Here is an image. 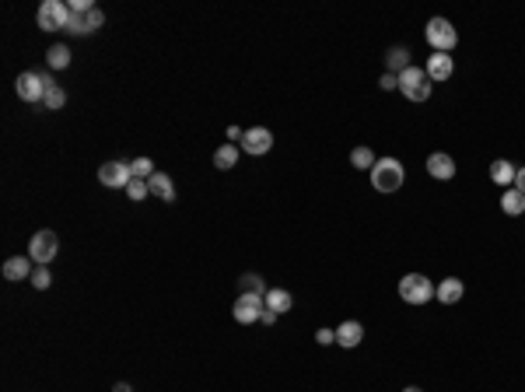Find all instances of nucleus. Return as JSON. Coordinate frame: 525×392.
I'll return each instance as SVG.
<instances>
[{
	"label": "nucleus",
	"mask_w": 525,
	"mask_h": 392,
	"mask_svg": "<svg viewBox=\"0 0 525 392\" xmlns=\"http://www.w3.org/2000/svg\"><path fill=\"white\" fill-rule=\"evenodd\" d=\"M49 284H53V273H49V266H39L32 273V287L35 291H49Z\"/></svg>",
	"instance_id": "27"
},
{
	"label": "nucleus",
	"mask_w": 525,
	"mask_h": 392,
	"mask_svg": "<svg viewBox=\"0 0 525 392\" xmlns=\"http://www.w3.org/2000/svg\"><path fill=\"white\" fill-rule=\"evenodd\" d=\"M126 196H130V200H147V196H151V189H147V179H130Z\"/></svg>",
	"instance_id": "28"
},
{
	"label": "nucleus",
	"mask_w": 525,
	"mask_h": 392,
	"mask_svg": "<svg viewBox=\"0 0 525 392\" xmlns=\"http://www.w3.org/2000/svg\"><path fill=\"white\" fill-rule=\"evenodd\" d=\"M361 340H364V326H361L357 319H347L344 326H336V343H340V347L354 350Z\"/></svg>",
	"instance_id": "14"
},
{
	"label": "nucleus",
	"mask_w": 525,
	"mask_h": 392,
	"mask_svg": "<svg viewBox=\"0 0 525 392\" xmlns=\"http://www.w3.org/2000/svg\"><path fill=\"white\" fill-rule=\"evenodd\" d=\"M379 88H382V91H396V88H399V74H389V70H386L382 81H379Z\"/></svg>",
	"instance_id": "31"
},
{
	"label": "nucleus",
	"mask_w": 525,
	"mask_h": 392,
	"mask_svg": "<svg viewBox=\"0 0 525 392\" xmlns=\"http://www.w3.org/2000/svg\"><path fill=\"white\" fill-rule=\"evenodd\" d=\"M375 162H379V158L371 154V147H354V151H350V165H354L357 172H371Z\"/></svg>",
	"instance_id": "23"
},
{
	"label": "nucleus",
	"mask_w": 525,
	"mask_h": 392,
	"mask_svg": "<svg viewBox=\"0 0 525 392\" xmlns=\"http://www.w3.org/2000/svg\"><path fill=\"white\" fill-rule=\"evenodd\" d=\"M259 323H262V326H273V323H277V312H273V308H262Z\"/></svg>",
	"instance_id": "33"
},
{
	"label": "nucleus",
	"mask_w": 525,
	"mask_h": 392,
	"mask_svg": "<svg viewBox=\"0 0 525 392\" xmlns=\"http://www.w3.org/2000/svg\"><path fill=\"white\" fill-rule=\"evenodd\" d=\"M88 11H91V8H88ZM88 11H85V14H88ZM85 14H81V11H74L63 32H70V35H91V32H88V18H85Z\"/></svg>",
	"instance_id": "25"
},
{
	"label": "nucleus",
	"mask_w": 525,
	"mask_h": 392,
	"mask_svg": "<svg viewBox=\"0 0 525 392\" xmlns=\"http://www.w3.org/2000/svg\"><path fill=\"white\" fill-rule=\"evenodd\" d=\"M262 301H267V308H273L277 316H284V312L294 308V298H291V291H284V287H267Z\"/></svg>",
	"instance_id": "17"
},
{
	"label": "nucleus",
	"mask_w": 525,
	"mask_h": 392,
	"mask_svg": "<svg viewBox=\"0 0 525 392\" xmlns=\"http://www.w3.org/2000/svg\"><path fill=\"white\" fill-rule=\"evenodd\" d=\"M315 343H322V347L326 343H336V329H319L315 333Z\"/></svg>",
	"instance_id": "32"
},
{
	"label": "nucleus",
	"mask_w": 525,
	"mask_h": 392,
	"mask_svg": "<svg viewBox=\"0 0 525 392\" xmlns=\"http://www.w3.org/2000/svg\"><path fill=\"white\" fill-rule=\"evenodd\" d=\"M130 179H133V168H130L126 162H105V165L98 168V182L109 186V189H126Z\"/></svg>",
	"instance_id": "8"
},
{
	"label": "nucleus",
	"mask_w": 525,
	"mask_h": 392,
	"mask_svg": "<svg viewBox=\"0 0 525 392\" xmlns=\"http://www.w3.org/2000/svg\"><path fill=\"white\" fill-rule=\"evenodd\" d=\"M424 70H427V77H431L434 85H441V81H448V77H452L456 67H452V56H448V53H431Z\"/></svg>",
	"instance_id": "11"
},
{
	"label": "nucleus",
	"mask_w": 525,
	"mask_h": 392,
	"mask_svg": "<svg viewBox=\"0 0 525 392\" xmlns=\"http://www.w3.org/2000/svg\"><path fill=\"white\" fill-rule=\"evenodd\" d=\"M462 294H466V287H462L459 277H445V281L434 287V298H438L441 305H456V301H462Z\"/></svg>",
	"instance_id": "13"
},
{
	"label": "nucleus",
	"mask_w": 525,
	"mask_h": 392,
	"mask_svg": "<svg viewBox=\"0 0 525 392\" xmlns=\"http://www.w3.org/2000/svg\"><path fill=\"white\" fill-rule=\"evenodd\" d=\"M130 168H133V179H151L155 175V162L151 158H137Z\"/></svg>",
	"instance_id": "29"
},
{
	"label": "nucleus",
	"mask_w": 525,
	"mask_h": 392,
	"mask_svg": "<svg viewBox=\"0 0 525 392\" xmlns=\"http://www.w3.org/2000/svg\"><path fill=\"white\" fill-rule=\"evenodd\" d=\"M43 105H46V109H63V105H67V91H63L60 85H49V91H46Z\"/></svg>",
	"instance_id": "26"
},
{
	"label": "nucleus",
	"mask_w": 525,
	"mask_h": 392,
	"mask_svg": "<svg viewBox=\"0 0 525 392\" xmlns=\"http://www.w3.org/2000/svg\"><path fill=\"white\" fill-rule=\"evenodd\" d=\"M406 179V168L399 158H379L371 168V186L379 189V193H396Z\"/></svg>",
	"instance_id": "1"
},
{
	"label": "nucleus",
	"mask_w": 525,
	"mask_h": 392,
	"mask_svg": "<svg viewBox=\"0 0 525 392\" xmlns=\"http://www.w3.org/2000/svg\"><path fill=\"white\" fill-rule=\"evenodd\" d=\"M32 256H11L4 263V277L8 281H32Z\"/></svg>",
	"instance_id": "16"
},
{
	"label": "nucleus",
	"mask_w": 525,
	"mask_h": 392,
	"mask_svg": "<svg viewBox=\"0 0 525 392\" xmlns=\"http://www.w3.org/2000/svg\"><path fill=\"white\" fill-rule=\"evenodd\" d=\"M49 85H56L53 77L46 74V70H25V74H18V95H21V102H43L46 98V91H49Z\"/></svg>",
	"instance_id": "4"
},
{
	"label": "nucleus",
	"mask_w": 525,
	"mask_h": 392,
	"mask_svg": "<svg viewBox=\"0 0 525 392\" xmlns=\"http://www.w3.org/2000/svg\"><path fill=\"white\" fill-rule=\"evenodd\" d=\"M228 140H232V144H238V147H242V140H245V133H242V130H238V127H228Z\"/></svg>",
	"instance_id": "34"
},
{
	"label": "nucleus",
	"mask_w": 525,
	"mask_h": 392,
	"mask_svg": "<svg viewBox=\"0 0 525 392\" xmlns=\"http://www.w3.org/2000/svg\"><path fill=\"white\" fill-rule=\"evenodd\" d=\"M515 175H518V168H515L508 158H498V162L491 165V179H494L498 186H511V182H515Z\"/></svg>",
	"instance_id": "20"
},
{
	"label": "nucleus",
	"mask_w": 525,
	"mask_h": 392,
	"mask_svg": "<svg viewBox=\"0 0 525 392\" xmlns=\"http://www.w3.org/2000/svg\"><path fill=\"white\" fill-rule=\"evenodd\" d=\"M515 182H518V193L525 196V168H518V175H515Z\"/></svg>",
	"instance_id": "35"
},
{
	"label": "nucleus",
	"mask_w": 525,
	"mask_h": 392,
	"mask_svg": "<svg viewBox=\"0 0 525 392\" xmlns=\"http://www.w3.org/2000/svg\"><path fill=\"white\" fill-rule=\"evenodd\" d=\"M273 147V133L267 130V127H252V130H245V140H242V151L245 154H252V158H262Z\"/></svg>",
	"instance_id": "10"
},
{
	"label": "nucleus",
	"mask_w": 525,
	"mask_h": 392,
	"mask_svg": "<svg viewBox=\"0 0 525 392\" xmlns=\"http://www.w3.org/2000/svg\"><path fill=\"white\" fill-rule=\"evenodd\" d=\"M112 392H133V385H126V382H116V389Z\"/></svg>",
	"instance_id": "36"
},
{
	"label": "nucleus",
	"mask_w": 525,
	"mask_h": 392,
	"mask_svg": "<svg viewBox=\"0 0 525 392\" xmlns=\"http://www.w3.org/2000/svg\"><path fill=\"white\" fill-rule=\"evenodd\" d=\"M147 189H151V196H158V200H165V204L175 200V182L165 172H155L151 179H147Z\"/></svg>",
	"instance_id": "15"
},
{
	"label": "nucleus",
	"mask_w": 525,
	"mask_h": 392,
	"mask_svg": "<svg viewBox=\"0 0 525 392\" xmlns=\"http://www.w3.org/2000/svg\"><path fill=\"white\" fill-rule=\"evenodd\" d=\"M424 39H427V46L434 53H452L456 43H459V32L452 28V21H448V18H431L427 28H424Z\"/></svg>",
	"instance_id": "3"
},
{
	"label": "nucleus",
	"mask_w": 525,
	"mask_h": 392,
	"mask_svg": "<svg viewBox=\"0 0 525 392\" xmlns=\"http://www.w3.org/2000/svg\"><path fill=\"white\" fill-rule=\"evenodd\" d=\"M386 67H389V74H403L406 67H414V63H410V50L406 46H392L386 53Z\"/></svg>",
	"instance_id": "19"
},
{
	"label": "nucleus",
	"mask_w": 525,
	"mask_h": 392,
	"mask_svg": "<svg viewBox=\"0 0 525 392\" xmlns=\"http://www.w3.org/2000/svg\"><path fill=\"white\" fill-rule=\"evenodd\" d=\"M501 210H504L508 217H518V214H525V196H522L518 189H508V193L501 196Z\"/></svg>",
	"instance_id": "21"
},
{
	"label": "nucleus",
	"mask_w": 525,
	"mask_h": 392,
	"mask_svg": "<svg viewBox=\"0 0 525 392\" xmlns=\"http://www.w3.org/2000/svg\"><path fill=\"white\" fill-rule=\"evenodd\" d=\"M238 287H242V294H267V284H262L259 273H242Z\"/></svg>",
	"instance_id": "24"
},
{
	"label": "nucleus",
	"mask_w": 525,
	"mask_h": 392,
	"mask_svg": "<svg viewBox=\"0 0 525 392\" xmlns=\"http://www.w3.org/2000/svg\"><path fill=\"white\" fill-rule=\"evenodd\" d=\"M427 172L434 179H452L456 175V158H452V154H445V151H434L427 158Z\"/></svg>",
	"instance_id": "12"
},
{
	"label": "nucleus",
	"mask_w": 525,
	"mask_h": 392,
	"mask_svg": "<svg viewBox=\"0 0 525 392\" xmlns=\"http://www.w3.org/2000/svg\"><path fill=\"white\" fill-rule=\"evenodd\" d=\"M238 144H221L217 151H214V168H221V172H228V168H235V162H238Z\"/></svg>",
	"instance_id": "18"
},
{
	"label": "nucleus",
	"mask_w": 525,
	"mask_h": 392,
	"mask_svg": "<svg viewBox=\"0 0 525 392\" xmlns=\"http://www.w3.org/2000/svg\"><path fill=\"white\" fill-rule=\"evenodd\" d=\"M46 63H49V70H67V67H70V50H67L63 43L49 46V53H46Z\"/></svg>",
	"instance_id": "22"
},
{
	"label": "nucleus",
	"mask_w": 525,
	"mask_h": 392,
	"mask_svg": "<svg viewBox=\"0 0 525 392\" xmlns=\"http://www.w3.org/2000/svg\"><path fill=\"white\" fill-rule=\"evenodd\" d=\"M70 4H63V0H46V4L35 11V21H39L43 32H63L67 21H70Z\"/></svg>",
	"instance_id": "6"
},
{
	"label": "nucleus",
	"mask_w": 525,
	"mask_h": 392,
	"mask_svg": "<svg viewBox=\"0 0 525 392\" xmlns=\"http://www.w3.org/2000/svg\"><path fill=\"white\" fill-rule=\"evenodd\" d=\"M85 18H88V32H95V28H102V25H105V14H102L95 4H91V11H88Z\"/></svg>",
	"instance_id": "30"
},
{
	"label": "nucleus",
	"mask_w": 525,
	"mask_h": 392,
	"mask_svg": "<svg viewBox=\"0 0 525 392\" xmlns=\"http://www.w3.org/2000/svg\"><path fill=\"white\" fill-rule=\"evenodd\" d=\"M262 308H267V301H262V294H238L235 301V323L249 326V323H259Z\"/></svg>",
	"instance_id": "9"
},
{
	"label": "nucleus",
	"mask_w": 525,
	"mask_h": 392,
	"mask_svg": "<svg viewBox=\"0 0 525 392\" xmlns=\"http://www.w3.org/2000/svg\"><path fill=\"white\" fill-rule=\"evenodd\" d=\"M399 298L406 305H427L434 298V284L424 277V273H406L399 281Z\"/></svg>",
	"instance_id": "5"
},
{
	"label": "nucleus",
	"mask_w": 525,
	"mask_h": 392,
	"mask_svg": "<svg viewBox=\"0 0 525 392\" xmlns=\"http://www.w3.org/2000/svg\"><path fill=\"white\" fill-rule=\"evenodd\" d=\"M431 88H434V81L427 77V70L424 67H406L403 74H399V91L410 98V102H427L431 98Z\"/></svg>",
	"instance_id": "2"
},
{
	"label": "nucleus",
	"mask_w": 525,
	"mask_h": 392,
	"mask_svg": "<svg viewBox=\"0 0 525 392\" xmlns=\"http://www.w3.org/2000/svg\"><path fill=\"white\" fill-rule=\"evenodd\" d=\"M60 252V239H56V231H35L32 235V242H28V256L32 263H39V266H49Z\"/></svg>",
	"instance_id": "7"
},
{
	"label": "nucleus",
	"mask_w": 525,
	"mask_h": 392,
	"mask_svg": "<svg viewBox=\"0 0 525 392\" xmlns=\"http://www.w3.org/2000/svg\"><path fill=\"white\" fill-rule=\"evenodd\" d=\"M403 392H424V389H417V385H410V389H403Z\"/></svg>",
	"instance_id": "37"
}]
</instances>
